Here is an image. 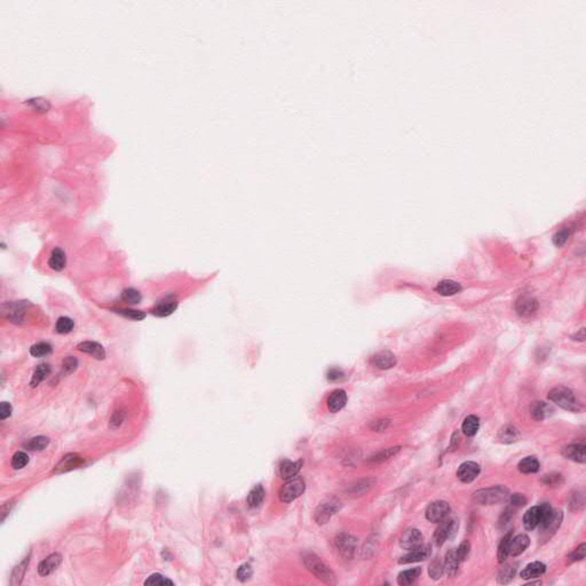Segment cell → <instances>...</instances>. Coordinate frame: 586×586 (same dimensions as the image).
Returning a JSON list of instances; mask_svg holds the SVG:
<instances>
[{
  "label": "cell",
  "instance_id": "1",
  "mask_svg": "<svg viewBox=\"0 0 586 586\" xmlns=\"http://www.w3.org/2000/svg\"><path fill=\"white\" fill-rule=\"evenodd\" d=\"M303 563L311 574H314L318 580L329 585L336 584V575L330 568L314 553L303 554Z\"/></svg>",
  "mask_w": 586,
  "mask_h": 586
},
{
  "label": "cell",
  "instance_id": "2",
  "mask_svg": "<svg viewBox=\"0 0 586 586\" xmlns=\"http://www.w3.org/2000/svg\"><path fill=\"white\" fill-rule=\"evenodd\" d=\"M508 497H510V491L503 486L480 489L473 493V500L480 505H496L507 500Z\"/></svg>",
  "mask_w": 586,
  "mask_h": 586
},
{
  "label": "cell",
  "instance_id": "3",
  "mask_svg": "<svg viewBox=\"0 0 586 586\" xmlns=\"http://www.w3.org/2000/svg\"><path fill=\"white\" fill-rule=\"evenodd\" d=\"M549 401L555 403L560 408L568 410V411L578 412L581 410V404L578 403L575 394L567 387H556L549 391L548 393Z\"/></svg>",
  "mask_w": 586,
  "mask_h": 586
},
{
  "label": "cell",
  "instance_id": "4",
  "mask_svg": "<svg viewBox=\"0 0 586 586\" xmlns=\"http://www.w3.org/2000/svg\"><path fill=\"white\" fill-rule=\"evenodd\" d=\"M305 481L301 478L294 476V478L289 479L287 483H284L281 487L280 491H278V497L283 503H290V501H293L301 496L303 491H305Z\"/></svg>",
  "mask_w": 586,
  "mask_h": 586
},
{
  "label": "cell",
  "instance_id": "5",
  "mask_svg": "<svg viewBox=\"0 0 586 586\" xmlns=\"http://www.w3.org/2000/svg\"><path fill=\"white\" fill-rule=\"evenodd\" d=\"M342 503L335 497H329L320 503L314 513V520L317 525H325L337 512L340 510Z\"/></svg>",
  "mask_w": 586,
  "mask_h": 586
},
{
  "label": "cell",
  "instance_id": "6",
  "mask_svg": "<svg viewBox=\"0 0 586 586\" xmlns=\"http://www.w3.org/2000/svg\"><path fill=\"white\" fill-rule=\"evenodd\" d=\"M457 531H458L457 520L450 519V518L444 519L442 522H440L439 528L437 529V531H435L434 538H433L434 544L439 547L442 546V545L444 544L446 540L451 539V538L455 537Z\"/></svg>",
  "mask_w": 586,
  "mask_h": 586
},
{
  "label": "cell",
  "instance_id": "7",
  "mask_svg": "<svg viewBox=\"0 0 586 586\" xmlns=\"http://www.w3.org/2000/svg\"><path fill=\"white\" fill-rule=\"evenodd\" d=\"M450 505L444 500H437L428 505L426 510V519L430 522L440 523L449 516Z\"/></svg>",
  "mask_w": 586,
  "mask_h": 586
},
{
  "label": "cell",
  "instance_id": "8",
  "mask_svg": "<svg viewBox=\"0 0 586 586\" xmlns=\"http://www.w3.org/2000/svg\"><path fill=\"white\" fill-rule=\"evenodd\" d=\"M336 547L340 553V555L345 559H351L356 552L357 541L356 538L348 534H340L337 536L335 540Z\"/></svg>",
  "mask_w": 586,
  "mask_h": 586
},
{
  "label": "cell",
  "instance_id": "9",
  "mask_svg": "<svg viewBox=\"0 0 586 586\" xmlns=\"http://www.w3.org/2000/svg\"><path fill=\"white\" fill-rule=\"evenodd\" d=\"M423 541H424V537H423V534L420 533V530L416 529V528H411V529H408L406 531H404V534L402 535L401 539H400V545L402 548L404 549H408V551H412V549H416V548H419L423 546Z\"/></svg>",
  "mask_w": 586,
  "mask_h": 586
},
{
  "label": "cell",
  "instance_id": "10",
  "mask_svg": "<svg viewBox=\"0 0 586 586\" xmlns=\"http://www.w3.org/2000/svg\"><path fill=\"white\" fill-rule=\"evenodd\" d=\"M178 308V300L173 295H167L156 302L151 309V313L157 317H166L173 314Z\"/></svg>",
  "mask_w": 586,
  "mask_h": 586
},
{
  "label": "cell",
  "instance_id": "11",
  "mask_svg": "<svg viewBox=\"0 0 586 586\" xmlns=\"http://www.w3.org/2000/svg\"><path fill=\"white\" fill-rule=\"evenodd\" d=\"M481 468L474 461H465L458 467L457 478L464 483H471L478 478Z\"/></svg>",
  "mask_w": 586,
  "mask_h": 586
},
{
  "label": "cell",
  "instance_id": "12",
  "mask_svg": "<svg viewBox=\"0 0 586 586\" xmlns=\"http://www.w3.org/2000/svg\"><path fill=\"white\" fill-rule=\"evenodd\" d=\"M370 363L379 370H388L396 365V357L388 350L379 351L370 358Z\"/></svg>",
  "mask_w": 586,
  "mask_h": 586
},
{
  "label": "cell",
  "instance_id": "13",
  "mask_svg": "<svg viewBox=\"0 0 586 586\" xmlns=\"http://www.w3.org/2000/svg\"><path fill=\"white\" fill-rule=\"evenodd\" d=\"M537 308H538L537 300L534 299L533 296H529V295L521 296V298L516 301V305H515L516 313H518L520 316H522V317L531 316V315H534L535 313H536Z\"/></svg>",
  "mask_w": 586,
  "mask_h": 586
},
{
  "label": "cell",
  "instance_id": "14",
  "mask_svg": "<svg viewBox=\"0 0 586 586\" xmlns=\"http://www.w3.org/2000/svg\"><path fill=\"white\" fill-rule=\"evenodd\" d=\"M541 516H543V507H541V504L529 508V510L526 512L525 516H523V525H525V528L527 530L536 529L537 527H539L540 525Z\"/></svg>",
  "mask_w": 586,
  "mask_h": 586
},
{
  "label": "cell",
  "instance_id": "15",
  "mask_svg": "<svg viewBox=\"0 0 586 586\" xmlns=\"http://www.w3.org/2000/svg\"><path fill=\"white\" fill-rule=\"evenodd\" d=\"M586 446L584 444H569L562 449V455L565 458L569 460H573L575 463L584 464L586 461L585 456Z\"/></svg>",
  "mask_w": 586,
  "mask_h": 586
},
{
  "label": "cell",
  "instance_id": "16",
  "mask_svg": "<svg viewBox=\"0 0 586 586\" xmlns=\"http://www.w3.org/2000/svg\"><path fill=\"white\" fill-rule=\"evenodd\" d=\"M62 556L58 553H53L47 556L45 560H43L38 566V573L40 576H49L55 571L61 565Z\"/></svg>",
  "mask_w": 586,
  "mask_h": 586
},
{
  "label": "cell",
  "instance_id": "17",
  "mask_svg": "<svg viewBox=\"0 0 586 586\" xmlns=\"http://www.w3.org/2000/svg\"><path fill=\"white\" fill-rule=\"evenodd\" d=\"M83 463L84 459L77 453H69V455L62 458L60 463L55 466V472L56 473H64V472H69L79 467Z\"/></svg>",
  "mask_w": 586,
  "mask_h": 586
},
{
  "label": "cell",
  "instance_id": "18",
  "mask_svg": "<svg viewBox=\"0 0 586 586\" xmlns=\"http://www.w3.org/2000/svg\"><path fill=\"white\" fill-rule=\"evenodd\" d=\"M347 403V394L343 390L333 391L328 398V408L330 412L336 413L345 408Z\"/></svg>",
  "mask_w": 586,
  "mask_h": 586
},
{
  "label": "cell",
  "instance_id": "19",
  "mask_svg": "<svg viewBox=\"0 0 586 586\" xmlns=\"http://www.w3.org/2000/svg\"><path fill=\"white\" fill-rule=\"evenodd\" d=\"M553 409L551 405L543 401H535L530 405V416L531 418L536 421H541L546 419L547 417L552 415Z\"/></svg>",
  "mask_w": 586,
  "mask_h": 586
},
{
  "label": "cell",
  "instance_id": "20",
  "mask_svg": "<svg viewBox=\"0 0 586 586\" xmlns=\"http://www.w3.org/2000/svg\"><path fill=\"white\" fill-rule=\"evenodd\" d=\"M430 555H431V548L428 546H421L419 548L412 549V551H410L408 554L403 555L398 562H400L401 565L419 562V561H424V560H426L427 558H430Z\"/></svg>",
  "mask_w": 586,
  "mask_h": 586
},
{
  "label": "cell",
  "instance_id": "21",
  "mask_svg": "<svg viewBox=\"0 0 586 586\" xmlns=\"http://www.w3.org/2000/svg\"><path fill=\"white\" fill-rule=\"evenodd\" d=\"M77 348H78V350L91 355V356L97 358V360H103V358L105 357L104 348L102 347L100 343H98L95 342H80L79 345L77 346Z\"/></svg>",
  "mask_w": 586,
  "mask_h": 586
},
{
  "label": "cell",
  "instance_id": "22",
  "mask_svg": "<svg viewBox=\"0 0 586 586\" xmlns=\"http://www.w3.org/2000/svg\"><path fill=\"white\" fill-rule=\"evenodd\" d=\"M302 461H291V460H283L280 465V474L283 479L289 480L291 478H294L299 473L300 468H301Z\"/></svg>",
  "mask_w": 586,
  "mask_h": 586
},
{
  "label": "cell",
  "instance_id": "23",
  "mask_svg": "<svg viewBox=\"0 0 586 586\" xmlns=\"http://www.w3.org/2000/svg\"><path fill=\"white\" fill-rule=\"evenodd\" d=\"M529 544H530L529 537L525 534H520V535H518V536H515L514 538L512 537L510 555L518 556L520 554H522V553L527 549V547L529 546Z\"/></svg>",
  "mask_w": 586,
  "mask_h": 586
},
{
  "label": "cell",
  "instance_id": "24",
  "mask_svg": "<svg viewBox=\"0 0 586 586\" xmlns=\"http://www.w3.org/2000/svg\"><path fill=\"white\" fill-rule=\"evenodd\" d=\"M460 563L461 562L459 561V559H458L455 549H450V551L445 554L444 563H443L444 573L448 575L449 577L456 576V574L458 573V569H459Z\"/></svg>",
  "mask_w": 586,
  "mask_h": 586
},
{
  "label": "cell",
  "instance_id": "25",
  "mask_svg": "<svg viewBox=\"0 0 586 586\" xmlns=\"http://www.w3.org/2000/svg\"><path fill=\"white\" fill-rule=\"evenodd\" d=\"M546 571V566L543 562L535 561L529 563L525 569L521 571V577L523 580H534V578L540 577Z\"/></svg>",
  "mask_w": 586,
  "mask_h": 586
},
{
  "label": "cell",
  "instance_id": "26",
  "mask_svg": "<svg viewBox=\"0 0 586 586\" xmlns=\"http://www.w3.org/2000/svg\"><path fill=\"white\" fill-rule=\"evenodd\" d=\"M65 265H67V256L64 252L58 247L54 248L49 260V266L55 272H61L64 269Z\"/></svg>",
  "mask_w": 586,
  "mask_h": 586
},
{
  "label": "cell",
  "instance_id": "27",
  "mask_svg": "<svg viewBox=\"0 0 586 586\" xmlns=\"http://www.w3.org/2000/svg\"><path fill=\"white\" fill-rule=\"evenodd\" d=\"M435 291H437L439 294L448 296V295L457 294L458 292H460L461 287H460L459 283H457V282H455V281L444 280V281L440 282V283L437 285Z\"/></svg>",
  "mask_w": 586,
  "mask_h": 586
},
{
  "label": "cell",
  "instance_id": "28",
  "mask_svg": "<svg viewBox=\"0 0 586 586\" xmlns=\"http://www.w3.org/2000/svg\"><path fill=\"white\" fill-rule=\"evenodd\" d=\"M520 439V433L514 426L512 425H506L504 426L498 433V440L499 442L505 443V444H511L514 443Z\"/></svg>",
  "mask_w": 586,
  "mask_h": 586
},
{
  "label": "cell",
  "instance_id": "29",
  "mask_svg": "<svg viewBox=\"0 0 586 586\" xmlns=\"http://www.w3.org/2000/svg\"><path fill=\"white\" fill-rule=\"evenodd\" d=\"M421 574V568L416 567L400 573L397 577V583L402 586H408L415 583Z\"/></svg>",
  "mask_w": 586,
  "mask_h": 586
},
{
  "label": "cell",
  "instance_id": "30",
  "mask_svg": "<svg viewBox=\"0 0 586 586\" xmlns=\"http://www.w3.org/2000/svg\"><path fill=\"white\" fill-rule=\"evenodd\" d=\"M375 482H376L375 479L360 480V481L355 482L354 485H351L349 487V489H348V491H349L350 494H353V496H362V494L368 492L369 490L372 488L373 485H375Z\"/></svg>",
  "mask_w": 586,
  "mask_h": 586
},
{
  "label": "cell",
  "instance_id": "31",
  "mask_svg": "<svg viewBox=\"0 0 586 586\" xmlns=\"http://www.w3.org/2000/svg\"><path fill=\"white\" fill-rule=\"evenodd\" d=\"M265 494H266L265 489H263V487L261 485L255 486L253 489H251V491L248 492V494H247L246 501H247L248 506L258 507L259 505L262 503L263 499H265Z\"/></svg>",
  "mask_w": 586,
  "mask_h": 586
},
{
  "label": "cell",
  "instance_id": "32",
  "mask_svg": "<svg viewBox=\"0 0 586 586\" xmlns=\"http://www.w3.org/2000/svg\"><path fill=\"white\" fill-rule=\"evenodd\" d=\"M518 468L523 474H534L539 470V463L535 457H526L520 461Z\"/></svg>",
  "mask_w": 586,
  "mask_h": 586
},
{
  "label": "cell",
  "instance_id": "33",
  "mask_svg": "<svg viewBox=\"0 0 586 586\" xmlns=\"http://www.w3.org/2000/svg\"><path fill=\"white\" fill-rule=\"evenodd\" d=\"M479 428H480V419L474 415L467 416L464 420L463 426H461V430H463L464 434L467 435V437H474V435H476V433H478Z\"/></svg>",
  "mask_w": 586,
  "mask_h": 586
},
{
  "label": "cell",
  "instance_id": "34",
  "mask_svg": "<svg viewBox=\"0 0 586 586\" xmlns=\"http://www.w3.org/2000/svg\"><path fill=\"white\" fill-rule=\"evenodd\" d=\"M511 540H512V531H508V533L504 536L503 539H501L499 546H498L497 558H498V561H499V563H504L505 560L507 559V556L510 555Z\"/></svg>",
  "mask_w": 586,
  "mask_h": 586
},
{
  "label": "cell",
  "instance_id": "35",
  "mask_svg": "<svg viewBox=\"0 0 586 586\" xmlns=\"http://www.w3.org/2000/svg\"><path fill=\"white\" fill-rule=\"evenodd\" d=\"M562 522V513L561 512H555L554 516H553V519L549 521V523H547L546 526L544 527V528H541V533H543V536L545 537V539H547L548 537H551L552 534H554L558 528L561 525Z\"/></svg>",
  "mask_w": 586,
  "mask_h": 586
},
{
  "label": "cell",
  "instance_id": "36",
  "mask_svg": "<svg viewBox=\"0 0 586 586\" xmlns=\"http://www.w3.org/2000/svg\"><path fill=\"white\" fill-rule=\"evenodd\" d=\"M516 568L512 565H505L503 568H500L499 573H498L497 581L499 584H510L513 578L515 576Z\"/></svg>",
  "mask_w": 586,
  "mask_h": 586
},
{
  "label": "cell",
  "instance_id": "37",
  "mask_svg": "<svg viewBox=\"0 0 586 586\" xmlns=\"http://www.w3.org/2000/svg\"><path fill=\"white\" fill-rule=\"evenodd\" d=\"M50 373V366L49 364H39L37 366L34 376L30 382L31 387H37Z\"/></svg>",
  "mask_w": 586,
  "mask_h": 586
},
{
  "label": "cell",
  "instance_id": "38",
  "mask_svg": "<svg viewBox=\"0 0 586 586\" xmlns=\"http://www.w3.org/2000/svg\"><path fill=\"white\" fill-rule=\"evenodd\" d=\"M49 444V439L46 437H37L31 439L28 443H25V448L31 451H43Z\"/></svg>",
  "mask_w": 586,
  "mask_h": 586
},
{
  "label": "cell",
  "instance_id": "39",
  "mask_svg": "<svg viewBox=\"0 0 586 586\" xmlns=\"http://www.w3.org/2000/svg\"><path fill=\"white\" fill-rule=\"evenodd\" d=\"M29 560H30V559H29V556H28V558H25L23 560V561H22L20 563V565L14 568L13 574H12V581H10V584H12V585L21 584V582H22V580H23V577H24L25 570H27Z\"/></svg>",
  "mask_w": 586,
  "mask_h": 586
},
{
  "label": "cell",
  "instance_id": "40",
  "mask_svg": "<svg viewBox=\"0 0 586 586\" xmlns=\"http://www.w3.org/2000/svg\"><path fill=\"white\" fill-rule=\"evenodd\" d=\"M73 328H75V322H73L70 317L67 316H62L58 318L56 325H55L56 332L61 333V335H65V333L71 332Z\"/></svg>",
  "mask_w": 586,
  "mask_h": 586
},
{
  "label": "cell",
  "instance_id": "41",
  "mask_svg": "<svg viewBox=\"0 0 586 586\" xmlns=\"http://www.w3.org/2000/svg\"><path fill=\"white\" fill-rule=\"evenodd\" d=\"M145 585L148 586H172L174 585L173 582L168 580L167 577L163 576L162 574H152L150 575L148 580L145 582Z\"/></svg>",
  "mask_w": 586,
  "mask_h": 586
},
{
  "label": "cell",
  "instance_id": "42",
  "mask_svg": "<svg viewBox=\"0 0 586 586\" xmlns=\"http://www.w3.org/2000/svg\"><path fill=\"white\" fill-rule=\"evenodd\" d=\"M52 346L49 342H38L30 348V354L34 357H44L52 353Z\"/></svg>",
  "mask_w": 586,
  "mask_h": 586
},
{
  "label": "cell",
  "instance_id": "43",
  "mask_svg": "<svg viewBox=\"0 0 586 586\" xmlns=\"http://www.w3.org/2000/svg\"><path fill=\"white\" fill-rule=\"evenodd\" d=\"M122 299L125 302L130 303V305H138V303L141 302L142 295L138 290L130 288V289H125V290L123 291Z\"/></svg>",
  "mask_w": 586,
  "mask_h": 586
},
{
  "label": "cell",
  "instance_id": "44",
  "mask_svg": "<svg viewBox=\"0 0 586 586\" xmlns=\"http://www.w3.org/2000/svg\"><path fill=\"white\" fill-rule=\"evenodd\" d=\"M400 449H401V446H393V448L385 449V450H383V451H380L379 453H377L376 456H373L370 460L373 461V463H382V461L390 459L391 457L396 455V453L400 451Z\"/></svg>",
  "mask_w": 586,
  "mask_h": 586
},
{
  "label": "cell",
  "instance_id": "45",
  "mask_svg": "<svg viewBox=\"0 0 586 586\" xmlns=\"http://www.w3.org/2000/svg\"><path fill=\"white\" fill-rule=\"evenodd\" d=\"M584 504H585L584 492L576 491L575 493H571L570 500H569V506H570L571 511L583 510Z\"/></svg>",
  "mask_w": 586,
  "mask_h": 586
},
{
  "label": "cell",
  "instance_id": "46",
  "mask_svg": "<svg viewBox=\"0 0 586 586\" xmlns=\"http://www.w3.org/2000/svg\"><path fill=\"white\" fill-rule=\"evenodd\" d=\"M29 464V456L23 451H17L12 458V467L14 470H21Z\"/></svg>",
  "mask_w": 586,
  "mask_h": 586
},
{
  "label": "cell",
  "instance_id": "47",
  "mask_svg": "<svg viewBox=\"0 0 586 586\" xmlns=\"http://www.w3.org/2000/svg\"><path fill=\"white\" fill-rule=\"evenodd\" d=\"M428 573H430V576L433 578V580H439V578H441L443 573H444V568H443V563L440 561V559H435L431 562Z\"/></svg>",
  "mask_w": 586,
  "mask_h": 586
},
{
  "label": "cell",
  "instance_id": "48",
  "mask_svg": "<svg viewBox=\"0 0 586 586\" xmlns=\"http://www.w3.org/2000/svg\"><path fill=\"white\" fill-rule=\"evenodd\" d=\"M116 313L123 315L124 317L131 318L133 321H142L146 316V314L142 310H133V309H115Z\"/></svg>",
  "mask_w": 586,
  "mask_h": 586
},
{
  "label": "cell",
  "instance_id": "49",
  "mask_svg": "<svg viewBox=\"0 0 586 586\" xmlns=\"http://www.w3.org/2000/svg\"><path fill=\"white\" fill-rule=\"evenodd\" d=\"M77 366H78V360L73 356H68L62 362V371L64 375H71L73 371H76Z\"/></svg>",
  "mask_w": 586,
  "mask_h": 586
},
{
  "label": "cell",
  "instance_id": "50",
  "mask_svg": "<svg viewBox=\"0 0 586 586\" xmlns=\"http://www.w3.org/2000/svg\"><path fill=\"white\" fill-rule=\"evenodd\" d=\"M541 482L547 487H558L561 486L563 483V478L561 474L552 473L548 475H544V478L541 479Z\"/></svg>",
  "mask_w": 586,
  "mask_h": 586
},
{
  "label": "cell",
  "instance_id": "51",
  "mask_svg": "<svg viewBox=\"0 0 586 586\" xmlns=\"http://www.w3.org/2000/svg\"><path fill=\"white\" fill-rule=\"evenodd\" d=\"M585 552H586V545H585V543H583V544H581L576 549H575L574 552H571L570 554L568 555V562L573 563V562H576V561H582V560L585 559Z\"/></svg>",
  "mask_w": 586,
  "mask_h": 586
},
{
  "label": "cell",
  "instance_id": "52",
  "mask_svg": "<svg viewBox=\"0 0 586 586\" xmlns=\"http://www.w3.org/2000/svg\"><path fill=\"white\" fill-rule=\"evenodd\" d=\"M470 552H471V544L468 540H464L463 543L459 545V547L456 549V554H457L458 559H459L460 562H464L465 560L468 558Z\"/></svg>",
  "mask_w": 586,
  "mask_h": 586
},
{
  "label": "cell",
  "instance_id": "53",
  "mask_svg": "<svg viewBox=\"0 0 586 586\" xmlns=\"http://www.w3.org/2000/svg\"><path fill=\"white\" fill-rule=\"evenodd\" d=\"M251 576H252V568L250 565L245 563V565H242L240 568H238L237 578L241 582H246L247 580H250Z\"/></svg>",
  "mask_w": 586,
  "mask_h": 586
},
{
  "label": "cell",
  "instance_id": "54",
  "mask_svg": "<svg viewBox=\"0 0 586 586\" xmlns=\"http://www.w3.org/2000/svg\"><path fill=\"white\" fill-rule=\"evenodd\" d=\"M124 419H125V412L115 411V413H113L112 417H111V419H110V423H109L110 428H112V430H117V428L122 426Z\"/></svg>",
  "mask_w": 586,
  "mask_h": 586
},
{
  "label": "cell",
  "instance_id": "55",
  "mask_svg": "<svg viewBox=\"0 0 586 586\" xmlns=\"http://www.w3.org/2000/svg\"><path fill=\"white\" fill-rule=\"evenodd\" d=\"M568 237H569V232H568L567 229H562L560 230L555 234L554 236H553V242H554V244L556 246H562L563 244L566 243Z\"/></svg>",
  "mask_w": 586,
  "mask_h": 586
},
{
  "label": "cell",
  "instance_id": "56",
  "mask_svg": "<svg viewBox=\"0 0 586 586\" xmlns=\"http://www.w3.org/2000/svg\"><path fill=\"white\" fill-rule=\"evenodd\" d=\"M12 405H10L8 402H1V405H0V419H7L12 415Z\"/></svg>",
  "mask_w": 586,
  "mask_h": 586
},
{
  "label": "cell",
  "instance_id": "57",
  "mask_svg": "<svg viewBox=\"0 0 586 586\" xmlns=\"http://www.w3.org/2000/svg\"><path fill=\"white\" fill-rule=\"evenodd\" d=\"M513 519V512L510 510V508H507L506 511H505L503 514H501L500 519H499V527L500 528H506L507 525H510L511 521Z\"/></svg>",
  "mask_w": 586,
  "mask_h": 586
},
{
  "label": "cell",
  "instance_id": "58",
  "mask_svg": "<svg viewBox=\"0 0 586 586\" xmlns=\"http://www.w3.org/2000/svg\"><path fill=\"white\" fill-rule=\"evenodd\" d=\"M511 504L514 507H521L527 504V498L521 493H514L511 496Z\"/></svg>",
  "mask_w": 586,
  "mask_h": 586
},
{
  "label": "cell",
  "instance_id": "59",
  "mask_svg": "<svg viewBox=\"0 0 586 586\" xmlns=\"http://www.w3.org/2000/svg\"><path fill=\"white\" fill-rule=\"evenodd\" d=\"M388 424H390V421L386 420V419H383V420H375L371 425V428L373 431H377V432H380V431H384L386 430Z\"/></svg>",
  "mask_w": 586,
  "mask_h": 586
},
{
  "label": "cell",
  "instance_id": "60",
  "mask_svg": "<svg viewBox=\"0 0 586 586\" xmlns=\"http://www.w3.org/2000/svg\"><path fill=\"white\" fill-rule=\"evenodd\" d=\"M342 377H343V373L338 369H331L328 373V378L331 379V380H338L340 378H342Z\"/></svg>",
  "mask_w": 586,
  "mask_h": 586
},
{
  "label": "cell",
  "instance_id": "61",
  "mask_svg": "<svg viewBox=\"0 0 586 586\" xmlns=\"http://www.w3.org/2000/svg\"><path fill=\"white\" fill-rule=\"evenodd\" d=\"M573 338H577V339H575V340H580V342H583V340L585 339V330L582 329L580 332L576 333V336L573 337Z\"/></svg>",
  "mask_w": 586,
  "mask_h": 586
}]
</instances>
